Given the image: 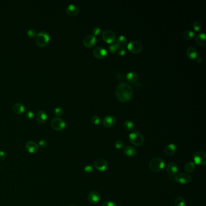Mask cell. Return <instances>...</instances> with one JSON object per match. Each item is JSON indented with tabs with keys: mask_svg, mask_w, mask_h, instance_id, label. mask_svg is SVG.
Wrapping results in <instances>:
<instances>
[{
	"mask_svg": "<svg viewBox=\"0 0 206 206\" xmlns=\"http://www.w3.org/2000/svg\"><path fill=\"white\" fill-rule=\"evenodd\" d=\"M13 109H14V112L15 113H17L18 114H21L24 112V111L25 110V108L22 103L18 102V103H15L14 105Z\"/></svg>",
	"mask_w": 206,
	"mask_h": 206,
	"instance_id": "obj_22",
	"label": "cell"
},
{
	"mask_svg": "<svg viewBox=\"0 0 206 206\" xmlns=\"http://www.w3.org/2000/svg\"><path fill=\"white\" fill-rule=\"evenodd\" d=\"M193 29H195V30L199 31V30H200V29L202 27V24H201V23L200 22L196 21V22H195L193 23Z\"/></svg>",
	"mask_w": 206,
	"mask_h": 206,
	"instance_id": "obj_34",
	"label": "cell"
},
{
	"mask_svg": "<svg viewBox=\"0 0 206 206\" xmlns=\"http://www.w3.org/2000/svg\"><path fill=\"white\" fill-rule=\"evenodd\" d=\"M25 115H26L27 118L29 119H32L35 116L34 112H33L32 111H31V110H29V111H27L25 113Z\"/></svg>",
	"mask_w": 206,
	"mask_h": 206,
	"instance_id": "obj_38",
	"label": "cell"
},
{
	"mask_svg": "<svg viewBox=\"0 0 206 206\" xmlns=\"http://www.w3.org/2000/svg\"><path fill=\"white\" fill-rule=\"evenodd\" d=\"M37 120L40 123H45L47 120V114L43 110H40L37 113Z\"/></svg>",
	"mask_w": 206,
	"mask_h": 206,
	"instance_id": "obj_21",
	"label": "cell"
},
{
	"mask_svg": "<svg viewBox=\"0 0 206 206\" xmlns=\"http://www.w3.org/2000/svg\"><path fill=\"white\" fill-rule=\"evenodd\" d=\"M124 154L129 157H132L137 154V150L132 146H127L123 150Z\"/></svg>",
	"mask_w": 206,
	"mask_h": 206,
	"instance_id": "obj_19",
	"label": "cell"
},
{
	"mask_svg": "<svg viewBox=\"0 0 206 206\" xmlns=\"http://www.w3.org/2000/svg\"><path fill=\"white\" fill-rule=\"evenodd\" d=\"M84 170L85 172H86L87 173H90L94 170L93 166L91 165H87L84 166Z\"/></svg>",
	"mask_w": 206,
	"mask_h": 206,
	"instance_id": "obj_33",
	"label": "cell"
},
{
	"mask_svg": "<svg viewBox=\"0 0 206 206\" xmlns=\"http://www.w3.org/2000/svg\"><path fill=\"white\" fill-rule=\"evenodd\" d=\"M6 154L5 152L2 150H0V161L4 160L6 158Z\"/></svg>",
	"mask_w": 206,
	"mask_h": 206,
	"instance_id": "obj_41",
	"label": "cell"
},
{
	"mask_svg": "<svg viewBox=\"0 0 206 206\" xmlns=\"http://www.w3.org/2000/svg\"><path fill=\"white\" fill-rule=\"evenodd\" d=\"M94 167L99 171L104 172L108 169V162L105 159L99 158L95 161Z\"/></svg>",
	"mask_w": 206,
	"mask_h": 206,
	"instance_id": "obj_9",
	"label": "cell"
},
{
	"mask_svg": "<svg viewBox=\"0 0 206 206\" xmlns=\"http://www.w3.org/2000/svg\"></svg>",
	"mask_w": 206,
	"mask_h": 206,
	"instance_id": "obj_44",
	"label": "cell"
},
{
	"mask_svg": "<svg viewBox=\"0 0 206 206\" xmlns=\"http://www.w3.org/2000/svg\"><path fill=\"white\" fill-rule=\"evenodd\" d=\"M27 35H28L29 37L33 38V37H37V32H36L35 30L31 29H29L27 31Z\"/></svg>",
	"mask_w": 206,
	"mask_h": 206,
	"instance_id": "obj_32",
	"label": "cell"
},
{
	"mask_svg": "<svg viewBox=\"0 0 206 206\" xmlns=\"http://www.w3.org/2000/svg\"><path fill=\"white\" fill-rule=\"evenodd\" d=\"M52 127L56 131H62L66 127V123L65 121L59 118V117H55L52 119L51 122Z\"/></svg>",
	"mask_w": 206,
	"mask_h": 206,
	"instance_id": "obj_6",
	"label": "cell"
},
{
	"mask_svg": "<svg viewBox=\"0 0 206 206\" xmlns=\"http://www.w3.org/2000/svg\"><path fill=\"white\" fill-rule=\"evenodd\" d=\"M54 112H55V114L57 116H60V115H62V114L64 112V110L61 107H56L55 108Z\"/></svg>",
	"mask_w": 206,
	"mask_h": 206,
	"instance_id": "obj_35",
	"label": "cell"
},
{
	"mask_svg": "<svg viewBox=\"0 0 206 206\" xmlns=\"http://www.w3.org/2000/svg\"><path fill=\"white\" fill-rule=\"evenodd\" d=\"M195 170V165L191 161L187 163L185 166V170L188 173H192Z\"/></svg>",
	"mask_w": 206,
	"mask_h": 206,
	"instance_id": "obj_24",
	"label": "cell"
},
{
	"mask_svg": "<svg viewBox=\"0 0 206 206\" xmlns=\"http://www.w3.org/2000/svg\"><path fill=\"white\" fill-rule=\"evenodd\" d=\"M183 37L185 39L189 40V39H191L192 38H193V37H194V33L192 31H190V30H186L183 33Z\"/></svg>",
	"mask_w": 206,
	"mask_h": 206,
	"instance_id": "obj_29",
	"label": "cell"
},
{
	"mask_svg": "<svg viewBox=\"0 0 206 206\" xmlns=\"http://www.w3.org/2000/svg\"><path fill=\"white\" fill-rule=\"evenodd\" d=\"M102 206H117V205L112 201H106V202L103 203V204H102Z\"/></svg>",
	"mask_w": 206,
	"mask_h": 206,
	"instance_id": "obj_40",
	"label": "cell"
},
{
	"mask_svg": "<svg viewBox=\"0 0 206 206\" xmlns=\"http://www.w3.org/2000/svg\"><path fill=\"white\" fill-rule=\"evenodd\" d=\"M124 128L126 130L128 131H132L134 128V123L130 120H126L124 123Z\"/></svg>",
	"mask_w": 206,
	"mask_h": 206,
	"instance_id": "obj_28",
	"label": "cell"
},
{
	"mask_svg": "<svg viewBox=\"0 0 206 206\" xmlns=\"http://www.w3.org/2000/svg\"><path fill=\"white\" fill-rule=\"evenodd\" d=\"M91 120V122L94 125H99L100 123V119L97 115H94Z\"/></svg>",
	"mask_w": 206,
	"mask_h": 206,
	"instance_id": "obj_36",
	"label": "cell"
},
{
	"mask_svg": "<svg viewBox=\"0 0 206 206\" xmlns=\"http://www.w3.org/2000/svg\"><path fill=\"white\" fill-rule=\"evenodd\" d=\"M83 43L87 48L93 47L96 43V37L93 35H88L84 37Z\"/></svg>",
	"mask_w": 206,
	"mask_h": 206,
	"instance_id": "obj_12",
	"label": "cell"
},
{
	"mask_svg": "<svg viewBox=\"0 0 206 206\" xmlns=\"http://www.w3.org/2000/svg\"><path fill=\"white\" fill-rule=\"evenodd\" d=\"M50 35L45 31H41L37 35V43L40 47H45L49 42Z\"/></svg>",
	"mask_w": 206,
	"mask_h": 206,
	"instance_id": "obj_4",
	"label": "cell"
},
{
	"mask_svg": "<svg viewBox=\"0 0 206 206\" xmlns=\"http://www.w3.org/2000/svg\"><path fill=\"white\" fill-rule=\"evenodd\" d=\"M166 171L170 175H174L177 174L178 171L177 165L173 162L169 163L166 167Z\"/></svg>",
	"mask_w": 206,
	"mask_h": 206,
	"instance_id": "obj_16",
	"label": "cell"
},
{
	"mask_svg": "<svg viewBox=\"0 0 206 206\" xmlns=\"http://www.w3.org/2000/svg\"><path fill=\"white\" fill-rule=\"evenodd\" d=\"M206 36L204 33H201L196 35V42L201 45V46H205L206 45Z\"/></svg>",
	"mask_w": 206,
	"mask_h": 206,
	"instance_id": "obj_20",
	"label": "cell"
},
{
	"mask_svg": "<svg viewBox=\"0 0 206 206\" xmlns=\"http://www.w3.org/2000/svg\"><path fill=\"white\" fill-rule=\"evenodd\" d=\"M132 88L130 85L125 82L120 83L115 90V95L120 102H127L132 96Z\"/></svg>",
	"mask_w": 206,
	"mask_h": 206,
	"instance_id": "obj_1",
	"label": "cell"
},
{
	"mask_svg": "<svg viewBox=\"0 0 206 206\" xmlns=\"http://www.w3.org/2000/svg\"><path fill=\"white\" fill-rule=\"evenodd\" d=\"M93 55L96 58L101 59L107 56V52L103 47H99L94 50Z\"/></svg>",
	"mask_w": 206,
	"mask_h": 206,
	"instance_id": "obj_14",
	"label": "cell"
},
{
	"mask_svg": "<svg viewBox=\"0 0 206 206\" xmlns=\"http://www.w3.org/2000/svg\"><path fill=\"white\" fill-rule=\"evenodd\" d=\"M129 138L132 144L135 146H141L144 143V137L143 135L138 131L131 132L129 135Z\"/></svg>",
	"mask_w": 206,
	"mask_h": 206,
	"instance_id": "obj_3",
	"label": "cell"
},
{
	"mask_svg": "<svg viewBox=\"0 0 206 206\" xmlns=\"http://www.w3.org/2000/svg\"><path fill=\"white\" fill-rule=\"evenodd\" d=\"M177 150V146L173 143H170L167 145L165 149V153L168 156L173 155Z\"/></svg>",
	"mask_w": 206,
	"mask_h": 206,
	"instance_id": "obj_17",
	"label": "cell"
},
{
	"mask_svg": "<svg viewBox=\"0 0 206 206\" xmlns=\"http://www.w3.org/2000/svg\"><path fill=\"white\" fill-rule=\"evenodd\" d=\"M25 149L27 151L32 154H37L39 150V147L37 143L33 141H29L25 144Z\"/></svg>",
	"mask_w": 206,
	"mask_h": 206,
	"instance_id": "obj_10",
	"label": "cell"
},
{
	"mask_svg": "<svg viewBox=\"0 0 206 206\" xmlns=\"http://www.w3.org/2000/svg\"><path fill=\"white\" fill-rule=\"evenodd\" d=\"M117 44L120 48H124L127 45V39L126 37L124 36H120L118 37Z\"/></svg>",
	"mask_w": 206,
	"mask_h": 206,
	"instance_id": "obj_25",
	"label": "cell"
},
{
	"mask_svg": "<svg viewBox=\"0 0 206 206\" xmlns=\"http://www.w3.org/2000/svg\"><path fill=\"white\" fill-rule=\"evenodd\" d=\"M175 206H186V201L185 199L181 196H178L176 198L174 201Z\"/></svg>",
	"mask_w": 206,
	"mask_h": 206,
	"instance_id": "obj_27",
	"label": "cell"
},
{
	"mask_svg": "<svg viewBox=\"0 0 206 206\" xmlns=\"http://www.w3.org/2000/svg\"><path fill=\"white\" fill-rule=\"evenodd\" d=\"M100 33V28H99L98 27H94L93 29V33L94 36L98 35Z\"/></svg>",
	"mask_w": 206,
	"mask_h": 206,
	"instance_id": "obj_39",
	"label": "cell"
},
{
	"mask_svg": "<svg viewBox=\"0 0 206 206\" xmlns=\"http://www.w3.org/2000/svg\"><path fill=\"white\" fill-rule=\"evenodd\" d=\"M193 163L200 166L206 164V154L203 151H198L193 154Z\"/></svg>",
	"mask_w": 206,
	"mask_h": 206,
	"instance_id": "obj_5",
	"label": "cell"
},
{
	"mask_svg": "<svg viewBox=\"0 0 206 206\" xmlns=\"http://www.w3.org/2000/svg\"><path fill=\"white\" fill-rule=\"evenodd\" d=\"M102 38L107 43L111 44L114 42L115 39V35L112 30H106L103 32Z\"/></svg>",
	"mask_w": 206,
	"mask_h": 206,
	"instance_id": "obj_11",
	"label": "cell"
},
{
	"mask_svg": "<svg viewBox=\"0 0 206 206\" xmlns=\"http://www.w3.org/2000/svg\"><path fill=\"white\" fill-rule=\"evenodd\" d=\"M149 166L152 171L154 172H160L165 168V163L163 159L156 157L150 160Z\"/></svg>",
	"mask_w": 206,
	"mask_h": 206,
	"instance_id": "obj_2",
	"label": "cell"
},
{
	"mask_svg": "<svg viewBox=\"0 0 206 206\" xmlns=\"http://www.w3.org/2000/svg\"><path fill=\"white\" fill-rule=\"evenodd\" d=\"M196 61H197L198 63L200 64V63L202 62V59L201 57H197L196 58Z\"/></svg>",
	"mask_w": 206,
	"mask_h": 206,
	"instance_id": "obj_43",
	"label": "cell"
},
{
	"mask_svg": "<svg viewBox=\"0 0 206 206\" xmlns=\"http://www.w3.org/2000/svg\"><path fill=\"white\" fill-rule=\"evenodd\" d=\"M186 53L187 56L191 59H194L197 57V51L193 47H188Z\"/></svg>",
	"mask_w": 206,
	"mask_h": 206,
	"instance_id": "obj_23",
	"label": "cell"
},
{
	"mask_svg": "<svg viewBox=\"0 0 206 206\" xmlns=\"http://www.w3.org/2000/svg\"><path fill=\"white\" fill-rule=\"evenodd\" d=\"M115 146L117 150H121L124 147V143L122 140H117L115 142Z\"/></svg>",
	"mask_w": 206,
	"mask_h": 206,
	"instance_id": "obj_31",
	"label": "cell"
},
{
	"mask_svg": "<svg viewBox=\"0 0 206 206\" xmlns=\"http://www.w3.org/2000/svg\"><path fill=\"white\" fill-rule=\"evenodd\" d=\"M128 50L133 53L137 54L139 53L142 50V44L137 41H131L128 44Z\"/></svg>",
	"mask_w": 206,
	"mask_h": 206,
	"instance_id": "obj_8",
	"label": "cell"
},
{
	"mask_svg": "<svg viewBox=\"0 0 206 206\" xmlns=\"http://www.w3.org/2000/svg\"><path fill=\"white\" fill-rule=\"evenodd\" d=\"M38 146L41 148H45L47 146V142L45 140H41L38 143Z\"/></svg>",
	"mask_w": 206,
	"mask_h": 206,
	"instance_id": "obj_37",
	"label": "cell"
},
{
	"mask_svg": "<svg viewBox=\"0 0 206 206\" xmlns=\"http://www.w3.org/2000/svg\"><path fill=\"white\" fill-rule=\"evenodd\" d=\"M126 77H127L128 80L131 83L135 82L138 79V76L135 72H129L126 75Z\"/></svg>",
	"mask_w": 206,
	"mask_h": 206,
	"instance_id": "obj_26",
	"label": "cell"
},
{
	"mask_svg": "<svg viewBox=\"0 0 206 206\" xmlns=\"http://www.w3.org/2000/svg\"><path fill=\"white\" fill-rule=\"evenodd\" d=\"M175 180L181 185H186L191 182L192 177L187 173H180L175 177Z\"/></svg>",
	"mask_w": 206,
	"mask_h": 206,
	"instance_id": "obj_7",
	"label": "cell"
},
{
	"mask_svg": "<svg viewBox=\"0 0 206 206\" xmlns=\"http://www.w3.org/2000/svg\"><path fill=\"white\" fill-rule=\"evenodd\" d=\"M119 49V47L118 46V45L117 44H112L111 45H110L109 46V51L111 53H115Z\"/></svg>",
	"mask_w": 206,
	"mask_h": 206,
	"instance_id": "obj_30",
	"label": "cell"
},
{
	"mask_svg": "<svg viewBox=\"0 0 206 206\" xmlns=\"http://www.w3.org/2000/svg\"><path fill=\"white\" fill-rule=\"evenodd\" d=\"M118 53L120 55H124L126 53V50L124 48H120L118 50Z\"/></svg>",
	"mask_w": 206,
	"mask_h": 206,
	"instance_id": "obj_42",
	"label": "cell"
},
{
	"mask_svg": "<svg viewBox=\"0 0 206 206\" xmlns=\"http://www.w3.org/2000/svg\"><path fill=\"white\" fill-rule=\"evenodd\" d=\"M115 118L112 115H107L103 120V124L105 127L110 128L115 124Z\"/></svg>",
	"mask_w": 206,
	"mask_h": 206,
	"instance_id": "obj_15",
	"label": "cell"
},
{
	"mask_svg": "<svg viewBox=\"0 0 206 206\" xmlns=\"http://www.w3.org/2000/svg\"><path fill=\"white\" fill-rule=\"evenodd\" d=\"M100 198V194L97 191H92L88 195V200L92 204H97L99 202Z\"/></svg>",
	"mask_w": 206,
	"mask_h": 206,
	"instance_id": "obj_13",
	"label": "cell"
},
{
	"mask_svg": "<svg viewBox=\"0 0 206 206\" xmlns=\"http://www.w3.org/2000/svg\"><path fill=\"white\" fill-rule=\"evenodd\" d=\"M67 13L70 16H76L79 13V8L73 4H69L66 8Z\"/></svg>",
	"mask_w": 206,
	"mask_h": 206,
	"instance_id": "obj_18",
	"label": "cell"
}]
</instances>
